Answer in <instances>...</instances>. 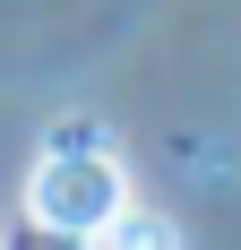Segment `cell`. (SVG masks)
<instances>
[{"label": "cell", "instance_id": "obj_1", "mask_svg": "<svg viewBox=\"0 0 241 250\" xmlns=\"http://www.w3.org/2000/svg\"><path fill=\"white\" fill-rule=\"evenodd\" d=\"M129 207V181H120V155L95 138H60L43 147V164L26 173V216L35 233H60V242H95Z\"/></svg>", "mask_w": 241, "mask_h": 250}, {"label": "cell", "instance_id": "obj_2", "mask_svg": "<svg viewBox=\"0 0 241 250\" xmlns=\"http://www.w3.org/2000/svg\"><path fill=\"white\" fill-rule=\"evenodd\" d=\"M95 250H181V233H172V216H155V207H120L112 225L95 233Z\"/></svg>", "mask_w": 241, "mask_h": 250}]
</instances>
